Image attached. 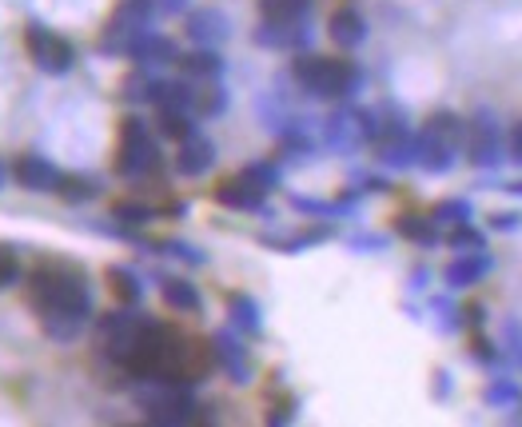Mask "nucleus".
Wrapping results in <instances>:
<instances>
[{
  "label": "nucleus",
  "mask_w": 522,
  "mask_h": 427,
  "mask_svg": "<svg viewBox=\"0 0 522 427\" xmlns=\"http://www.w3.org/2000/svg\"><path fill=\"white\" fill-rule=\"evenodd\" d=\"M24 300L40 316V328L52 340H76L92 316L88 280L76 264H64V260H40L28 272Z\"/></svg>",
  "instance_id": "obj_1"
},
{
  "label": "nucleus",
  "mask_w": 522,
  "mask_h": 427,
  "mask_svg": "<svg viewBox=\"0 0 522 427\" xmlns=\"http://www.w3.org/2000/svg\"><path fill=\"white\" fill-rule=\"evenodd\" d=\"M291 76H295V84H299L307 96H319V100H343V96H351L355 84H359L355 60H343V56H315V52L295 56Z\"/></svg>",
  "instance_id": "obj_2"
},
{
  "label": "nucleus",
  "mask_w": 522,
  "mask_h": 427,
  "mask_svg": "<svg viewBox=\"0 0 522 427\" xmlns=\"http://www.w3.org/2000/svg\"><path fill=\"white\" fill-rule=\"evenodd\" d=\"M463 144V120L455 112H435L415 136V164L427 172H447Z\"/></svg>",
  "instance_id": "obj_3"
},
{
  "label": "nucleus",
  "mask_w": 522,
  "mask_h": 427,
  "mask_svg": "<svg viewBox=\"0 0 522 427\" xmlns=\"http://www.w3.org/2000/svg\"><path fill=\"white\" fill-rule=\"evenodd\" d=\"M156 168H160V152H156L148 124L140 116H124L120 120V144H116V172L124 180H144Z\"/></svg>",
  "instance_id": "obj_4"
},
{
  "label": "nucleus",
  "mask_w": 522,
  "mask_h": 427,
  "mask_svg": "<svg viewBox=\"0 0 522 427\" xmlns=\"http://www.w3.org/2000/svg\"><path fill=\"white\" fill-rule=\"evenodd\" d=\"M148 388L136 396L140 408L148 412L152 424H164V427H180V424H192L196 420V400L188 396V384H176V380H144Z\"/></svg>",
  "instance_id": "obj_5"
},
{
  "label": "nucleus",
  "mask_w": 522,
  "mask_h": 427,
  "mask_svg": "<svg viewBox=\"0 0 522 427\" xmlns=\"http://www.w3.org/2000/svg\"><path fill=\"white\" fill-rule=\"evenodd\" d=\"M152 0H120V8L108 16V24H104V32H100V52H124V56H132L136 52V44L152 32L148 28V20H152Z\"/></svg>",
  "instance_id": "obj_6"
},
{
  "label": "nucleus",
  "mask_w": 522,
  "mask_h": 427,
  "mask_svg": "<svg viewBox=\"0 0 522 427\" xmlns=\"http://www.w3.org/2000/svg\"><path fill=\"white\" fill-rule=\"evenodd\" d=\"M459 152L475 164V168H495L503 164V132L487 112H475L463 120V144Z\"/></svg>",
  "instance_id": "obj_7"
},
{
  "label": "nucleus",
  "mask_w": 522,
  "mask_h": 427,
  "mask_svg": "<svg viewBox=\"0 0 522 427\" xmlns=\"http://www.w3.org/2000/svg\"><path fill=\"white\" fill-rule=\"evenodd\" d=\"M24 48H28L32 64H36L40 72H52V76L68 72L72 60H76V48H72L64 36H56V32H48V28H40V24H28V32H24Z\"/></svg>",
  "instance_id": "obj_8"
},
{
  "label": "nucleus",
  "mask_w": 522,
  "mask_h": 427,
  "mask_svg": "<svg viewBox=\"0 0 522 427\" xmlns=\"http://www.w3.org/2000/svg\"><path fill=\"white\" fill-rule=\"evenodd\" d=\"M371 144L383 164H411L415 160V136L399 116H375L371 112Z\"/></svg>",
  "instance_id": "obj_9"
},
{
  "label": "nucleus",
  "mask_w": 522,
  "mask_h": 427,
  "mask_svg": "<svg viewBox=\"0 0 522 427\" xmlns=\"http://www.w3.org/2000/svg\"><path fill=\"white\" fill-rule=\"evenodd\" d=\"M216 200H220L224 208H236V212H260L267 192H263L256 180H248V176L240 172V176H232V180H224V184L216 188Z\"/></svg>",
  "instance_id": "obj_10"
},
{
  "label": "nucleus",
  "mask_w": 522,
  "mask_h": 427,
  "mask_svg": "<svg viewBox=\"0 0 522 427\" xmlns=\"http://www.w3.org/2000/svg\"><path fill=\"white\" fill-rule=\"evenodd\" d=\"M12 176H16V184L28 188V192H56V184H60V172H56L44 156H16Z\"/></svg>",
  "instance_id": "obj_11"
},
{
  "label": "nucleus",
  "mask_w": 522,
  "mask_h": 427,
  "mask_svg": "<svg viewBox=\"0 0 522 427\" xmlns=\"http://www.w3.org/2000/svg\"><path fill=\"white\" fill-rule=\"evenodd\" d=\"M212 164H216V144H212L208 136L192 132V136H184V140H180V152H176V168H180L184 176H204V172H208Z\"/></svg>",
  "instance_id": "obj_12"
},
{
  "label": "nucleus",
  "mask_w": 522,
  "mask_h": 427,
  "mask_svg": "<svg viewBox=\"0 0 522 427\" xmlns=\"http://www.w3.org/2000/svg\"><path fill=\"white\" fill-rule=\"evenodd\" d=\"M327 32H331V40H335L339 48H355V44H363V36H367V20L359 16L355 4H343V8L331 12Z\"/></svg>",
  "instance_id": "obj_13"
},
{
  "label": "nucleus",
  "mask_w": 522,
  "mask_h": 427,
  "mask_svg": "<svg viewBox=\"0 0 522 427\" xmlns=\"http://www.w3.org/2000/svg\"><path fill=\"white\" fill-rule=\"evenodd\" d=\"M307 40V20H263L256 44L263 48H299Z\"/></svg>",
  "instance_id": "obj_14"
},
{
  "label": "nucleus",
  "mask_w": 522,
  "mask_h": 427,
  "mask_svg": "<svg viewBox=\"0 0 522 427\" xmlns=\"http://www.w3.org/2000/svg\"><path fill=\"white\" fill-rule=\"evenodd\" d=\"M188 36L200 44V48H216L224 36H228V16L216 12V8H200L188 16Z\"/></svg>",
  "instance_id": "obj_15"
},
{
  "label": "nucleus",
  "mask_w": 522,
  "mask_h": 427,
  "mask_svg": "<svg viewBox=\"0 0 522 427\" xmlns=\"http://www.w3.org/2000/svg\"><path fill=\"white\" fill-rule=\"evenodd\" d=\"M188 100H192V116H220L224 104H228V96L220 88V76H212V80H188Z\"/></svg>",
  "instance_id": "obj_16"
},
{
  "label": "nucleus",
  "mask_w": 522,
  "mask_h": 427,
  "mask_svg": "<svg viewBox=\"0 0 522 427\" xmlns=\"http://www.w3.org/2000/svg\"><path fill=\"white\" fill-rule=\"evenodd\" d=\"M487 272H491V256L483 248L479 252H459V260L447 264V284L451 288H467V284H479Z\"/></svg>",
  "instance_id": "obj_17"
},
{
  "label": "nucleus",
  "mask_w": 522,
  "mask_h": 427,
  "mask_svg": "<svg viewBox=\"0 0 522 427\" xmlns=\"http://www.w3.org/2000/svg\"><path fill=\"white\" fill-rule=\"evenodd\" d=\"M395 232H399L403 240H411V244H423V248L439 244V224L427 220V216H411V212H403V216H395Z\"/></svg>",
  "instance_id": "obj_18"
},
{
  "label": "nucleus",
  "mask_w": 522,
  "mask_h": 427,
  "mask_svg": "<svg viewBox=\"0 0 522 427\" xmlns=\"http://www.w3.org/2000/svg\"><path fill=\"white\" fill-rule=\"evenodd\" d=\"M176 64H180V76H188V80H212V76H220V68H224V60H220L212 48L188 52V56H180Z\"/></svg>",
  "instance_id": "obj_19"
},
{
  "label": "nucleus",
  "mask_w": 522,
  "mask_h": 427,
  "mask_svg": "<svg viewBox=\"0 0 522 427\" xmlns=\"http://www.w3.org/2000/svg\"><path fill=\"white\" fill-rule=\"evenodd\" d=\"M160 296H164V304L172 308V312H200V292L188 284V280H164L160 284Z\"/></svg>",
  "instance_id": "obj_20"
},
{
  "label": "nucleus",
  "mask_w": 522,
  "mask_h": 427,
  "mask_svg": "<svg viewBox=\"0 0 522 427\" xmlns=\"http://www.w3.org/2000/svg\"><path fill=\"white\" fill-rule=\"evenodd\" d=\"M104 280H108V288H112V296L124 304V308H132V304H140V296H144V288H140V280L128 272V268H108L104 272Z\"/></svg>",
  "instance_id": "obj_21"
},
{
  "label": "nucleus",
  "mask_w": 522,
  "mask_h": 427,
  "mask_svg": "<svg viewBox=\"0 0 522 427\" xmlns=\"http://www.w3.org/2000/svg\"><path fill=\"white\" fill-rule=\"evenodd\" d=\"M132 60H140V64H164V60H180V56H176L172 40H164V36H152V32H148V36L136 44Z\"/></svg>",
  "instance_id": "obj_22"
},
{
  "label": "nucleus",
  "mask_w": 522,
  "mask_h": 427,
  "mask_svg": "<svg viewBox=\"0 0 522 427\" xmlns=\"http://www.w3.org/2000/svg\"><path fill=\"white\" fill-rule=\"evenodd\" d=\"M156 120H160V132L172 136V140H184V136L196 132L192 128V112H184V108H156Z\"/></svg>",
  "instance_id": "obj_23"
},
{
  "label": "nucleus",
  "mask_w": 522,
  "mask_h": 427,
  "mask_svg": "<svg viewBox=\"0 0 522 427\" xmlns=\"http://www.w3.org/2000/svg\"><path fill=\"white\" fill-rule=\"evenodd\" d=\"M212 344H216V360H220V364H224V368H228V372H232L236 380H244V376H248V364H244V348H240V344H236L232 336H216Z\"/></svg>",
  "instance_id": "obj_24"
},
{
  "label": "nucleus",
  "mask_w": 522,
  "mask_h": 427,
  "mask_svg": "<svg viewBox=\"0 0 522 427\" xmlns=\"http://www.w3.org/2000/svg\"><path fill=\"white\" fill-rule=\"evenodd\" d=\"M311 0H260L263 20H307Z\"/></svg>",
  "instance_id": "obj_25"
},
{
  "label": "nucleus",
  "mask_w": 522,
  "mask_h": 427,
  "mask_svg": "<svg viewBox=\"0 0 522 427\" xmlns=\"http://www.w3.org/2000/svg\"><path fill=\"white\" fill-rule=\"evenodd\" d=\"M431 220L439 224V228H455V224H467L471 220V204L467 200H443L435 212H431Z\"/></svg>",
  "instance_id": "obj_26"
},
{
  "label": "nucleus",
  "mask_w": 522,
  "mask_h": 427,
  "mask_svg": "<svg viewBox=\"0 0 522 427\" xmlns=\"http://www.w3.org/2000/svg\"><path fill=\"white\" fill-rule=\"evenodd\" d=\"M56 192H60L68 204H80V200H92V196H96V184H92L88 176H60Z\"/></svg>",
  "instance_id": "obj_27"
},
{
  "label": "nucleus",
  "mask_w": 522,
  "mask_h": 427,
  "mask_svg": "<svg viewBox=\"0 0 522 427\" xmlns=\"http://www.w3.org/2000/svg\"><path fill=\"white\" fill-rule=\"evenodd\" d=\"M447 244H451L455 252H479V248H483V232H475L471 220H467V224H455V228H451Z\"/></svg>",
  "instance_id": "obj_28"
},
{
  "label": "nucleus",
  "mask_w": 522,
  "mask_h": 427,
  "mask_svg": "<svg viewBox=\"0 0 522 427\" xmlns=\"http://www.w3.org/2000/svg\"><path fill=\"white\" fill-rule=\"evenodd\" d=\"M228 308H232V316H236V324L240 328H260V312H256V304L248 300V296H228Z\"/></svg>",
  "instance_id": "obj_29"
},
{
  "label": "nucleus",
  "mask_w": 522,
  "mask_h": 427,
  "mask_svg": "<svg viewBox=\"0 0 522 427\" xmlns=\"http://www.w3.org/2000/svg\"><path fill=\"white\" fill-rule=\"evenodd\" d=\"M16 276H20V260H16V252L8 244H0V288L16 284Z\"/></svg>",
  "instance_id": "obj_30"
},
{
  "label": "nucleus",
  "mask_w": 522,
  "mask_h": 427,
  "mask_svg": "<svg viewBox=\"0 0 522 427\" xmlns=\"http://www.w3.org/2000/svg\"><path fill=\"white\" fill-rule=\"evenodd\" d=\"M112 216H116V220H128V224H144V220H152V208H148V204H116Z\"/></svg>",
  "instance_id": "obj_31"
},
{
  "label": "nucleus",
  "mask_w": 522,
  "mask_h": 427,
  "mask_svg": "<svg viewBox=\"0 0 522 427\" xmlns=\"http://www.w3.org/2000/svg\"><path fill=\"white\" fill-rule=\"evenodd\" d=\"M487 400L491 404H511V400H519V388L515 384H495V388H487Z\"/></svg>",
  "instance_id": "obj_32"
},
{
  "label": "nucleus",
  "mask_w": 522,
  "mask_h": 427,
  "mask_svg": "<svg viewBox=\"0 0 522 427\" xmlns=\"http://www.w3.org/2000/svg\"><path fill=\"white\" fill-rule=\"evenodd\" d=\"M507 144H511V160H519L522 164V120L511 128V140H507Z\"/></svg>",
  "instance_id": "obj_33"
},
{
  "label": "nucleus",
  "mask_w": 522,
  "mask_h": 427,
  "mask_svg": "<svg viewBox=\"0 0 522 427\" xmlns=\"http://www.w3.org/2000/svg\"><path fill=\"white\" fill-rule=\"evenodd\" d=\"M156 8H164V12H176V8H184V0H152Z\"/></svg>",
  "instance_id": "obj_34"
},
{
  "label": "nucleus",
  "mask_w": 522,
  "mask_h": 427,
  "mask_svg": "<svg viewBox=\"0 0 522 427\" xmlns=\"http://www.w3.org/2000/svg\"><path fill=\"white\" fill-rule=\"evenodd\" d=\"M511 192H519V196H522V180H515V184H511Z\"/></svg>",
  "instance_id": "obj_35"
}]
</instances>
